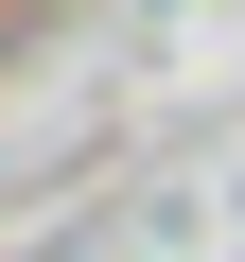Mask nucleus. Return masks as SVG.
<instances>
[{"mask_svg": "<svg viewBox=\"0 0 245 262\" xmlns=\"http://www.w3.org/2000/svg\"><path fill=\"white\" fill-rule=\"evenodd\" d=\"M0 53H18V35H0Z\"/></svg>", "mask_w": 245, "mask_h": 262, "instance_id": "nucleus-1", "label": "nucleus"}]
</instances>
